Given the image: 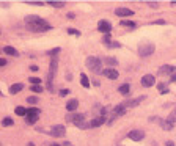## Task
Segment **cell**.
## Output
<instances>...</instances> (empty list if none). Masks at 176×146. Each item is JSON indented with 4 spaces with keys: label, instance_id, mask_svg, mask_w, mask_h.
<instances>
[{
    "label": "cell",
    "instance_id": "27",
    "mask_svg": "<svg viewBox=\"0 0 176 146\" xmlns=\"http://www.w3.org/2000/svg\"><path fill=\"white\" fill-rule=\"evenodd\" d=\"M50 6H53V8H63L65 6V2H57V0H55V2H47Z\"/></svg>",
    "mask_w": 176,
    "mask_h": 146
},
{
    "label": "cell",
    "instance_id": "22",
    "mask_svg": "<svg viewBox=\"0 0 176 146\" xmlns=\"http://www.w3.org/2000/svg\"><path fill=\"white\" fill-rule=\"evenodd\" d=\"M80 83H82V86L84 88H88L90 86V80H88V77H87V74H80Z\"/></svg>",
    "mask_w": 176,
    "mask_h": 146
},
{
    "label": "cell",
    "instance_id": "17",
    "mask_svg": "<svg viewBox=\"0 0 176 146\" xmlns=\"http://www.w3.org/2000/svg\"><path fill=\"white\" fill-rule=\"evenodd\" d=\"M159 124H160V127L164 130H171L173 129V123L168 121V119H159Z\"/></svg>",
    "mask_w": 176,
    "mask_h": 146
},
{
    "label": "cell",
    "instance_id": "38",
    "mask_svg": "<svg viewBox=\"0 0 176 146\" xmlns=\"http://www.w3.org/2000/svg\"><path fill=\"white\" fill-rule=\"evenodd\" d=\"M30 69L35 72V71H38V69H39V66H36V64H32V66H30Z\"/></svg>",
    "mask_w": 176,
    "mask_h": 146
},
{
    "label": "cell",
    "instance_id": "8",
    "mask_svg": "<svg viewBox=\"0 0 176 146\" xmlns=\"http://www.w3.org/2000/svg\"><path fill=\"white\" fill-rule=\"evenodd\" d=\"M126 110H127V107H126L124 104H118V105H115L113 110H112V113H113V119H115L116 116L124 115V113H126Z\"/></svg>",
    "mask_w": 176,
    "mask_h": 146
},
{
    "label": "cell",
    "instance_id": "39",
    "mask_svg": "<svg viewBox=\"0 0 176 146\" xmlns=\"http://www.w3.org/2000/svg\"><path fill=\"white\" fill-rule=\"evenodd\" d=\"M154 24H160L162 25V24H165V21L164 19H157V21H154Z\"/></svg>",
    "mask_w": 176,
    "mask_h": 146
},
{
    "label": "cell",
    "instance_id": "25",
    "mask_svg": "<svg viewBox=\"0 0 176 146\" xmlns=\"http://www.w3.org/2000/svg\"><path fill=\"white\" fill-rule=\"evenodd\" d=\"M104 61H105L107 64H110V66H113V64H118V60H116L115 57H107V58H104Z\"/></svg>",
    "mask_w": 176,
    "mask_h": 146
},
{
    "label": "cell",
    "instance_id": "6",
    "mask_svg": "<svg viewBox=\"0 0 176 146\" xmlns=\"http://www.w3.org/2000/svg\"><path fill=\"white\" fill-rule=\"evenodd\" d=\"M127 137H129L132 141H142V140L145 138V132L140 130V129H132L129 134H127Z\"/></svg>",
    "mask_w": 176,
    "mask_h": 146
},
{
    "label": "cell",
    "instance_id": "35",
    "mask_svg": "<svg viewBox=\"0 0 176 146\" xmlns=\"http://www.w3.org/2000/svg\"><path fill=\"white\" fill-rule=\"evenodd\" d=\"M58 94H60L61 98H65V96H68V94H69V90H61V91L58 93Z\"/></svg>",
    "mask_w": 176,
    "mask_h": 146
},
{
    "label": "cell",
    "instance_id": "30",
    "mask_svg": "<svg viewBox=\"0 0 176 146\" xmlns=\"http://www.w3.org/2000/svg\"><path fill=\"white\" fill-rule=\"evenodd\" d=\"M30 90H32V91H35V93H41V91H43L41 85H32V86H30Z\"/></svg>",
    "mask_w": 176,
    "mask_h": 146
},
{
    "label": "cell",
    "instance_id": "12",
    "mask_svg": "<svg viewBox=\"0 0 176 146\" xmlns=\"http://www.w3.org/2000/svg\"><path fill=\"white\" fill-rule=\"evenodd\" d=\"M159 74L160 75H168V74H174V66H171V64H164L162 68L159 69Z\"/></svg>",
    "mask_w": 176,
    "mask_h": 146
},
{
    "label": "cell",
    "instance_id": "7",
    "mask_svg": "<svg viewBox=\"0 0 176 146\" xmlns=\"http://www.w3.org/2000/svg\"><path fill=\"white\" fill-rule=\"evenodd\" d=\"M98 30H99L101 33L109 35L110 30H112V24H110L109 21H99V24H98Z\"/></svg>",
    "mask_w": 176,
    "mask_h": 146
},
{
    "label": "cell",
    "instance_id": "2",
    "mask_svg": "<svg viewBox=\"0 0 176 146\" xmlns=\"http://www.w3.org/2000/svg\"><path fill=\"white\" fill-rule=\"evenodd\" d=\"M87 68L91 71V72H94V74H102V61H101V58H98V57H88L87 58Z\"/></svg>",
    "mask_w": 176,
    "mask_h": 146
},
{
    "label": "cell",
    "instance_id": "31",
    "mask_svg": "<svg viewBox=\"0 0 176 146\" xmlns=\"http://www.w3.org/2000/svg\"><path fill=\"white\" fill-rule=\"evenodd\" d=\"M27 104H38V98H36V96H30V98H27Z\"/></svg>",
    "mask_w": 176,
    "mask_h": 146
},
{
    "label": "cell",
    "instance_id": "28",
    "mask_svg": "<svg viewBox=\"0 0 176 146\" xmlns=\"http://www.w3.org/2000/svg\"><path fill=\"white\" fill-rule=\"evenodd\" d=\"M16 115H19V116H25L27 115V109H24V107H16Z\"/></svg>",
    "mask_w": 176,
    "mask_h": 146
},
{
    "label": "cell",
    "instance_id": "11",
    "mask_svg": "<svg viewBox=\"0 0 176 146\" xmlns=\"http://www.w3.org/2000/svg\"><path fill=\"white\" fill-rule=\"evenodd\" d=\"M115 14L119 16V17H127V16H134V11L129 10V8H116Z\"/></svg>",
    "mask_w": 176,
    "mask_h": 146
},
{
    "label": "cell",
    "instance_id": "20",
    "mask_svg": "<svg viewBox=\"0 0 176 146\" xmlns=\"http://www.w3.org/2000/svg\"><path fill=\"white\" fill-rule=\"evenodd\" d=\"M22 90H24V85L22 83H14V85L10 86V93H11V94H18V93L22 91Z\"/></svg>",
    "mask_w": 176,
    "mask_h": 146
},
{
    "label": "cell",
    "instance_id": "34",
    "mask_svg": "<svg viewBox=\"0 0 176 146\" xmlns=\"http://www.w3.org/2000/svg\"><path fill=\"white\" fill-rule=\"evenodd\" d=\"M68 33H69V35H76V36H79V35H80V32H79V30H76V29H68Z\"/></svg>",
    "mask_w": 176,
    "mask_h": 146
},
{
    "label": "cell",
    "instance_id": "29",
    "mask_svg": "<svg viewBox=\"0 0 176 146\" xmlns=\"http://www.w3.org/2000/svg\"><path fill=\"white\" fill-rule=\"evenodd\" d=\"M2 126H3V127L13 126V118H3V121H2Z\"/></svg>",
    "mask_w": 176,
    "mask_h": 146
},
{
    "label": "cell",
    "instance_id": "4",
    "mask_svg": "<svg viewBox=\"0 0 176 146\" xmlns=\"http://www.w3.org/2000/svg\"><path fill=\"white\" fill-rule=\"evenodd\" d=\"M154 49H156V46L153 44V43H142L140 46H139V55L140 57H150L153 52H154Z\"/></svg>",
    "mask_w": 176,
    "mask_h": 146
},
{
    "label": "cell",
    "instance_id": "43",
    "mask_svg": "<svg viewBox=\"0 0 176 146\" xmlns=\"http://www.w3.org/2000/svg\"><path fill=\"white\" fill-rule=\"evenodd\" d=\"M170 82H176V72L171 75V79H170Z\"/></svg>",
    "mask_w": 176,
    "mask_h": 146
},
{
    "label": "cell",
    "instance_id": "19",
    "mask_svg": "<svg viewBox=\"0 0 176 146\" xmlns=\"http://www.w3.org/2000/svg\"><path fill=\"white\" fill-rule=\"evenodd\" d=\"M3 52H5L6 55H13V57H18V55H19V52H18L14 47H11V46H5V47H3Z\"/></svg>",
    "mask_w": 176,
    "mask_h": 146
},
{
    "label": "cell",
    "instance_id": "5",
    "mask_svg": "<svg viewBox=\"0 0 176 146\" xmlns=\"http://www.w3.org/2000/svg\"><path fill=\"white\" fill-rule=\"evenodd\" d=\"M49 134L52 137H63L66 134V127L61 126V124H57V126H52L50 130H49Z\"/></svg>",
    "mask_w": 176,
    "mask_h": 146
},
{
    "label": "cell",
    "instance_id": "44",
    "mask_svg": "<svg viewBox=\"0 0 176 146\" xmlns=\"http://www.w3.org/2000/svg\"><path fill=\"white\" fill-rule=\"evenodd\" d=\"M63 146H72L71 141H63Z\"/></svg>",
    "mask_w": 176,
    "mask_h": 146
},
{
    "label": "cell",
    "instance_id": "36",
    "mask_svg": "<svg viewBox=\"0 0 176 146\" xmlns=\"http://www.w3.org/2000/svg\"><path fill=\"white\" fill-rule=\"evenodd\" d=\"M25 3H29V5H38V6H43L44 2H25Z\"/></svg>",
    "mask_w": 176,
    "mask_h": 146
},
{
    "label": "cell",
    "instance_id": "10",
    "mask_svg": "<svg viewBox=\"0 0 176 146\" xmlns=\"http://www.w3.org/2000/svg\"><path fill=\"white\" fill-rule=\"evenodd\" d=\"M102 75H105L107 79H112V80H116L119 74H118V71L113 69V68H107V69L102 71Z\"/></svg>",
    "mask_w": 176,
    "mask_h": 146
},
{
    "label": "cell",
    "instance_id": "1",
    "mask_svg": "<svg viewBox=\"0 0 176 146\" xmlns=\"http://www.w3.org/2000/svg\"><path fill=\"white\" fill-rule=\"evenodd\" d=\"M25 24L29 25V29H30L32 32H39V33L47 32V30H50V29H52V25H50L47 21L41 19L39 16H36V14L25 16Z\"/></svg>",
    "mask_w": 176,
    "mask_h": 146
},
{
    "label": "cell",
    "instance_id": "14",
    "mask_svg": "<svg viewBox=\"0 0 176 146\" xmlns=\"http://www.w3.org/2000/svg\"><path fill=\"white\" fill-rule=\"evenodd\" d=\"M105 123V116H96V118H93L91 121H90V126L91 127H99Z\"/></svg>",
    "mask_w": 176,
    "mask_h": 146
},
{
    "label": "cell",
    "instance_id": "18",
    "mask_svg": "<svg viewBox=\"0 0 176 146\" xmlns=\"http://www.w3.org/2000/svg\"><path fill=\"white\" fill-rule=\"evenodd\" d=\"M77 105H79L77 99H71V101H68V104H66V110L68 112H74L77 109Z\"/></svg>",
    "mask_w": 176,
    "mask_h": 146
},
{
    "label": "cell",
    "instance_id": "45",
    "mask_svg": "<svg viewBox=\"0 0 176 146\" xmlns=\"http://www.w3.org/2000/svg\"><path fill=\"white\" fill-rule=\"evenodd\" d=\"M27 146H35L33 143H27Z\"/></svg>",
    "mask_w": 176,
    "mask_h": 146
},
{
    "label": "cell",
    "instance_id": "33",
    "mask_svg": "<svg viewBox=\"0 0 176 146\" xmlns=\"http://www.w3.org/2000/svg\"><path fill=\"white\" fill-rule=\"evenodd\" d=\"M168 121H171V123H174V121H176V107H174V110L170 113V118H168Z\"/></svg>",
    "mask_w": 176,
    "mask_h": 146
},
{
    "label": "cell",
    "instance_id": "40",
    "mask_svg": "<svg viewBox=\"0 0 176 146\" xmlns=\"http://www.w3.org/2000/svg\"><path fill=\"white\" fill-rule=\"evenodd\" d=\"M68 17H69V19H74L76 14H74V13H68Z\"/></svg>",
    "mask_w": 176,
    "mask_h": 146
},
{
    "label": "cell",
    "instance_id": "24",
    "mask_svg": "<svg viewBox=\"0 0 176 146\" xmlns=\"http://www.w3.org/2000/svg\"><path fill=\"white\" fill-rule=\"evenodd\" d=\"M157 90H159L160 94H167V93H168V86H167L165 83H159V85H157Z\"/></svg>",
    "mask_w": 176,
    "mask_h": 146
},
{
    "label": "cell",
    "instance_id": "41",
    "mask_svg": "<svg viewBox=\"0 0 176 146\" xmlns=\"http://www.w3.org/2000/svg\"><path fill=\"white\" fill-rule=\"evenodd\" d=\"M165 146H174V143H173V141H170V140H168V141H165Z\"/></svg>",
    "mask_w": 176,
    "mask_h": 146
},
{
    "label": "cell",
    "instance_id": "46",
    "mask_svg": "<svg viewBox=\"0 0 176 146\" xmlns=\"http://www.w3.org/2000/svg\"><path fill=\"white\" fill-rule=\"evenodd\" d=\"M50 146H60V144H50Z\"/></svg>",
    "mask_w": 176,
    "mask_h": 146
},
{
    "label": "cell",
    "instance_id": "42",
    "mask_svg": "<svg viewBox=\"0 0 176 146\" xmlns=\"http://www.w3.org/2000/svg\"><path fill=\"white\" fill-rule=\"evenodd\" d=\"M5 64H6V60L2 58V60H0V66H5Z\"/></svg>",
    "mask_w": 176,
    "mask_h": 146
},
{
    "label": "cell",
    "instance_id": "37",
    "mask_svg": "<svg viewBox=\"0 0 176 146\" xmlns=\"http://www.w3.org/2000/svg\"><path fill=\"white\" fill-rule=\"evenodd\" d=\"M148 5H150L151 8H159V3L157 2H148Z\"/></svg>",
    "mask_w": 176,
    "mask_h": 146
},
{
    "label": "cell",
    "instance_id": "13",
    "mask_svg": "<svg viewBox=\"0 0 176 146\" xmlns=\"http://www.w3.org/2000/svg\"><path fill=\"white\" fill-rule=\"evenodd\" d=\"M146 98L145 96H139V98H135V99H131V101H127V102H124V105L129 109V107H137V105L140 104V102H143Z\"/></svg>",
    "mask_w": 176,
    "mask_h": 146
},
{
    "label": "cell",
    "instance_id": "23",
    "mask_svg": "<svg viewBox=\"0 0 176 146\" xmlns=\"http://www.w3.org/2000/svg\"><path fill=\"white\" fill-rule=\"evenodd\" d=\"M119 24L123 25V27H131V29H135V27H137V24L132 22V21H127V19H121Z\"/></svg>",
    "mask_w": 176,
    "mask_h": 146
},
{
    "label": "cell",
    "instance_id": "26",
    "mask_svg": "<svg viewBox=\"0 0 176 146\" xmlns=\"http://www.w3.org/2000/svg\"><path fill=\"white\" fill-rule=\"evenodd\" d=\"M60 50H61L60 47H55V49H52V50H49V52H47V55H50V57H53V58H55V57H57V55L60 54Z\"/></svg>",
    "mask_w": 176,
    "mask_h": 146
},
{
    "label": "cell",
    "instance_id": "32",
    "mask_svg": "<svg viewBox=\"0 0 176 146\" xmlns=\"http://www.w3.org/2000/svg\"><path fill=\"white\" fill-rule=\"evenodd\" d=\"M30 82H32V85H39V83H41V79H38V77H30Z\"/></svg>",
    "mask_w": 176,
    "mask_h": 146
},
{
    "label": "cell",
    "instance_id": "3",
    "mask_svg": "<svg viewBox=\"0 0 176 146\" xmlns=\"http://www.w3.org/2000/svg\"><path fill=\"white\" fill-rule=\"evenodd\" d=\"M57 68H58V58L55 57L52 61H50V66H49V74H47V90L52 91L53 90V77H55V72H57Z\"/></svg>",
    "mask_w": 176,
    "mask_h": 146
},
{
    "label": "cell",
    "instance_id": "16",
    "mask_svg": "<svg viewBox=\"0 0 176 146\" xmlns=\"http://www.w3.org/2000/svg\"><path fill=\"white\" fill-rule=\"evenodd\" d=\"M24 118H25V121L29 123V124H33V123H36V121H38L39 113H27Z\"/></svg>",
    "mask_w": 176,
    "mask_h": 146
},
{
    "label": "cell",
    "instance_id": "9",
    "mask_svg": "<svg viewBox=\"0 0 176 146\" xmlns=\"http://www.w3.org/2000/svg\"><path fill=\"white\" fill-rule=\"evenodd\" d=\"M154 83H156V79H154V75H151V74H146V75H143V77H142V85H143V86L150 88V86H153Z\"/></svg>",
    "mask_w": 176,
    "mask_h": 146
},
{
    "label": "cell",
    "instance_id": "21",
    "mask_svg": "<svg viewBox=\"0 0 176 146\" xmlns=\"http://www.w3.org/2000/svg\"><path fill=\"white\" fill-rule=\"evenodd\" d=\"M129 90H131L129 83H124V85H121V86L118 88V91H119V94H123V96H127V94H129Z\"/></svg>",
    "mask_w": 176,
    "mask_h": 146
},
{
    "label": "cell",
    "instance_id": "15",
    "mask_svg": "<svg viewBox=\"0 0 176 146\" xmlns=\"http://www.w3.org/2000/svg\"><path fill=\"white\" fill-rule=\"evenodd\" d=\"M102 43H104L107 47H110V49H112V47H121V44H119V43H115V41L112 43V39H110V36H109V35H105V36H104Z\"/></svg>",
    "mask_w": 176,
    "mask_h": 146
}]
</instances>
